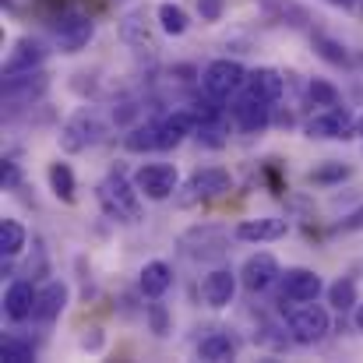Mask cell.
Wrapping results in <instances>:
<instances>
[{
    "instance_id": "cell-3",
    "label": "cell",
    "mask_w": 363,
    "mask_h": 363,
    "mask_svg": "<svg viewBox=\"0 0 363 363\" xmlns=\"http://www.w3.org/2000/svg\"><path fill=\"white\" fill-rule=\"evenodd\" d=\"M177 247L191 257V261H223L230 254V233L223 226H191L187 233H180Z\"/></svg>"
},
{
    "instance_id": "cell-13",
    "label": "cell",
    "mask_w": 363,
    "mask_h": 363,
    "mask_svg": "<svg viewBox=\"0 0 363 363\" xmlns=\"http://www.w3.org/2000/svg\"><path fill=\"white\" fill-rule=\"evenodd\" d=\"M237 282H240V275H237L233 268L219 264V268H212V272L201 279V300H205L208 307L223 311V307L233 303V296H237Z\"/></svg>"
},
{
    "instance_id": "cell-14",
    "label": "cell",
    "mask_w": 363,
    "mask_h": 363,
    "mask_svg": "<svg viewBox=\"0 0 363 363\" xmlns=\"http://www.w3.org/2000/svg\"><path fill=\"white\" fill-rule=\"evenodd\" d=\"M279 275H282V268H279L275 254H268V250L250 254L240 268V282H243V289H250V293H264Z\"/></svg>"
},
{
    "instance_id": "cell-25",
    "label": "cell",
    "mask_w": 363,
    "mask_h": 363,
    "mask_svg": "<svg viewBox=\"0 0 363 363\" xmlns=\"http://www.w3.org/2000/svg\"><path fill=\"white\" fill-rule=\"evenodd\" d=\"M46 180H50V191H53L64 205H71V201L78 198V180H74V169H71L67 162H50Z\"/></svg>"
},
{
    "instance_id": "cell-1",
    "label": "cell",
    "mask_w": 363,
    "mask_h": 363,
    "mask_svg": "<svg viewBox=\"0 0 363 363\" xmlns=\"http://www.w3.org/2000/svg\"><path fill=\"white\" fill-rule=\"evenodd\" d=\"M96 198H99V205L110 219H121V223H138L141 219V191H138L134 180L123 177L121 169H113L96 187Z\"/></svg>"
},
{
    "instance_id": "cell-34",
    "label": "cell",
    "mask_w": 363,
    "mask_h": 363,
    "mask_svg": "<svg viewBox=\"0 0 363 363\" xmlns=\"http://www.w3.org/2000/svg\"><path fill=\"white\" fill-rule=\"evenodd\" d=\"M145 321H148V328L162 339V335H169V328H173V318H169V311H166V303H159V300H152L148 307H145Z\"/></svg>"
},
{
    "instance_id": "cell-38",
    "label": "cell",
    "mask_w": 363,
    "mask_h": 363,
    "mask_svg": "<svg viewBox=\"0 0 363 363\" xmlns=\"http://www.w3.org/2000/svg\"><path fill=\"white\" fill-rule=\"evenodd\" d=\"M18 184V166L11 159H4V187H14Z\"/></svg>"
},
{
    "instance_id": "cell-22",
    "label": "cell",
    "mask_w": 363,
    "mask_h": 363,
    "mask_svg": "<svg viewBox=\"0 0 363 363\" xmlns=\"http://www.w3.org/2000/svg\"><path fill=\"white\" fill-rule=\"evenodd\" d=\"M187 134H198V117L191 110H177L159 123V148H177Z\"/></svg>"
},
{
    "instance_id": "cell-26",
    "label": "cell",
    "mask_w": 363,
    "mask_h": 363,
    "mask_svg": "<svg viewBox=\"0 0 363 363\" xmlns=\"http://www.w3.org/2000/svg\"><path fill=\"white\" fill-rule=\"evenodd\" d=\"M155 18H159V28H162L166 35H184V32L191 28V14H187L180 4H173V0H162V4L155 7Z\"/></svg>"
},
{
    "instance_id": "cell-16",
    "label": "cell",
    "mask_w": 363,
    "mask_h": 363,
    "mask_svg": "<svg viewBox=\"0 0 363 363\" xmlns=\"http://www.w3.org/2000/svg\"><path fill=\"white\" fill-rule=\"evenodd\" d=\"M233 121H237L240 130L257 134V130H264V127L272 123V103H268V99H261V96L243 92L240 99H237V106H233Z\"/></svg>"
},
{
    "instance_id": "cell-21",
    "label": "cell",
    "mask_w": 363,
    "mask_h": 363,
    "mask_svg": "<svg viewBox=\"0 0 363 363\" xmlns=\"http://www.w3.org/2000/svg\"><path fill=\"white\" fill-rule=\"evenodd\" d=\"M67 286L64 282H46L43 289H39V300H35V321H43V325H50V321H57L60 314H64V307H67Z\"/></svg>"
},
{
    "instance_id": "cell-33",
    "label": "cell",
    "mask_w": 363,
    "mask_h": 363,
    "mask_svg": "<svg viewBox=\"0 0 363 363\" xmlns=\"http://www.w3.org/2000/svg\"><path fill=\"white\" fill-rule=\"evenodd\" d=\"M307 99L314 106H339V89L325 78H311L307 82Z\"/></svg>"
},
{
    "instance_id": "cell-19",
    "label": "cell",
    "mask_w": 363,
    "mask_h": 363,
    "mask_svg": "<svg viewBox=\"0 0 363 363\" xmlns=\"http://www.w3.org/2000/svg\"><path fill=\"white\" fill-rule=\"evenodd\" d=\"M121 39L134 50H155V39H152V25H148V14L145 7H134L121 18Z\"/></svg>"
},
{
    "instance_id": "cell-9",
    "label": "cell",
    "mask_w": 363,
    "mask_h": 363,
    "mask_svg": "<svg viewBox=\"0 0 363 363\" xmlns=\"http://www.w3.org/2000/svg\"><path fill=\"white\" fill-rule=\"evenodd\" d=\"M53 35H57V46H60L64 53H78V50H85V46L92 43L96 21H92L89 14H82V11H64V14H57V21H53Z\"/></svg>"
},
{
    "instance_id": "cell-10",
    "label": "cell",
    "mask_w": 363,
    "mask_h": 363,
    "mask_svg": "<svg viewBox=\"0 0 363 363\" xmlns=\"http://www.w3.org/2000/svg\"><path fill=\"white\" fill-rule=\"evenodd\" d=\"M303 130H307V138H314V141H346V138H353L357 123H353L346 106H325L321 113H314V117L307 121Z\"/></svg>"
},
{
    "instance_id": "cell-40",
    "label": "cell",
    "mask_w": 363,
    "mask_h": 363,
    "mask_svg": "<svg viewBox=\"0 0 363 363\" xmlns=\"http://www.w3.org/2000/svg\"><path fill=\"white\" fill-rule=\"evenodd\" d=\"M360 134H363V121H360Z\"/></svg>"
},
{
    "instance_id": "cell-23",
    "label": "cell",
    "mask_w": 363,
    "mask_h": 363,
    "mask_svg": "<svg viewBox=\"0 0 363 363\" xmlns=\"http://www.w3.org/2000/svg\"><path fill=\"white\" fill-rule=\"evenodd\" d=\"M286 89V78L275 71V67H257V71H247V82H243V92L250 96H261L268 103H275Z\"/></svg>"
},
{
    "instance_id": "cell-28",
    "label": "cell",
    "mask_w": 363,
    "mask_h": 363,
    "mask_svg": "<svg viewBox=\"0 0 363 363\" xmlns=\"http://www.w3.org/2000/svg\"><path fill=\"white\" fill-rule=\"evenodd\" d=\"M25 243H28L25 226L18 219H4V226H0V254L4 257H18L25 250Z\"/></svg>"
},
{
    "instance_id": "cell-31",
    "label": "cell",
    "mask_w": 363,
    "mask_h": 363,
    "mask_svg": "<svg viewBox=\"0 0 363 363\" xmlns=\"http://www.w3.org/2000/svg\"><path fill=\"white\" fill-rule=\"evenodd\" d=\"M350 166L346 162H335V159H328L325 166H318V169H311V184H318V187H332V184H342V180H350Z\"/></svg>"
},
{
    "instance_id": "cell-36",
    "label": "cell",
    "mask_w": 363,
    "mask_h": 363,
    "mask_svg": "<svg viewBox=\"0 0 363 363\" xmlns=\"http://www.w3.org/2000/svg\"><path fill=\"white\" fill-rule=\"evenodd\" d=\"M82 350L99 353V350H103V328H89V332L82 335Z\"/></svg>"
},
{
    "instance_id": "cell-15",
    "label": "cell",
    "mask_w": 363,
    "mask_h": 363,
    "mask_svg": "<svg viewBox=\"0 0 363 363\" xmlns=\"http://www.w3.org/2000/svg\"><path fill=\"white\" fill-rule=\"evenodd\" d=\"M35 300H39V289L32 286V279H14L7 286V293H4V314H7V321H14V325L28 321L35 314Z\"/></svg>"
},
{
    "instance_id": "cell-29",
    "label": "cell",
    "mask_w": 363,
    "mask_h": 363,
    "mask_svg": "<svg viewBox=\"0 0 363 363\" xmlns=\"http://www.w3.org/2000/svg\"><path fill=\"white\" fill-rule=\"evenodd\" d=\"M311 43H314V50H318L321 60H328V64H335V67H346V64H350V53H346V46H342L339 39H332V35H325V32H314Z\"/></svg>"
},
{
    "instance_id": "cell-6",
    "label": "cell",
    "mask_w": 363,
    "mask_h": 363,
    "mask_svg": "<svg viewBox=\"0 0 363 363\" xmlns=\"http://www.w3.org/2000/svg\"><path fill=\"white\" fill-rule=\"evenodd\" d=\"M134 184H138L141 198H148V201H169V198H177L180 173H177L173 162H145L134 173Z\"/></svg>"
},
{
    "instance_id": "cell-17",
    "label": "cell",
    "mask_w": 363,
    "mask_h": 363,
    "mask_svg": "<svg viewBox=\"0 0 363 363\" xmlns=\"http://www.w3.org/2000/svg\"><path fill=\"white\" fill-rule=\"evenodd\" d=\"M289 230L286 219L279 216H261V219H243L237 226V240L243 243H268V240H282Z\"/></svg>"
},
{
    "instance_id": "cell-27",
    "label": "cell",
    "mask_w": 363,
    "mask_h": 363,
    "mask_svg": "<svg viewBox=\"0 0 363 363\" xmlns=\"http://www.w3.org/2000/svg\"><path fill=\"white\" fill-rule=\"evenodd\" d=\"M123 148L127 152H138V155L155 152L159 148V123H134L127 130V138H123Z\"/></svg>"
},
{
    "instance_id": "cell-8",
    "label": "cell",
    "mask_w": 363,
    "mask_h": 363,
    "mask_svg": "<svg viewBox=\"0 0 363 363\" xmlns=\"http://www.w3.org/2000/svg\"><path fill=\"white\" fill-rule=\"evenodd\" d=\"M184 191H187V194H180L177 205L212 201V198H223V194L233 191V177H230V169H223V166H205V169H198V173L191 177V184H187Z\"/></svg>"
},
{
    "instance_id": "cell-2",
    "label": "cell",
    "mask_w": 363,
    "mask_h": 363,
    "mask_svg": "<svg viewBox=\"0 0 363 363\" xmlns=\"http://www.w3.org/2000/svg\"><path fill=\"white\" fill-rule=\"evenodd\" d=\"M286 328H289V339L296 346H314V342H321L332 332V314L318 300H303V303H293L289 307Z\"/></svg>"
},
{
    "instance_id": "cell-18",
    "label": "cell",
    "mask_w": 363,
    "mask_h": 363,
    "mask_svg": "<svg viewBox=\"0 0 363 363\" xmlns=\"http://www.w3.org/2000/svg\"><path fill=\"white\" fill-rule=\"evenodd\" d=\"M257 7L268 14V21H279L289 28H311V11L296 0H257Z\"/></svg>"
},
{
    "instance_id": "cell-24",
    "label": "cell",
    "mask_w": 363,
    "mask_h": 363,
    "mask_svg": "<svg viewBox=\"0 0 363 363\" xmlns=\"http://www.w3.org/2000/svg\"><path fill=\"white\" fill-rule=\"evenodd\" d=\"M198 360L208 363H230L237 360V339L230 332H212L198 342Z\"/></svg>"
},
{
    "instance_id": "cell-20",
    "label": "cell",
    "mask_w": 363,
    "mask_h": 363,
    "mask_svg": "<svg viewBox=\"0 0 363 363\" xmlns=\"http://www.w3.org/2000/svg\"><path fill=\"white\" fill-rule=\"evenodd\" d=\"M169 286H173V268H169L166 261H148V264L141 268V275H138V289H141V296H148V300H162Z\"/></svg>"
},
{
    "instance_id": "cell-12",
    "label": "cell",
    "mask_w": 363,
    "mask_h": 363,
    "mask_svg": "<svg viewBox=\"0 0 363 363\" xmlns=\"http://www.w3.org/2000/svg\"><path fill=\"white\" fill-rule=\"evenodd\" d=\"M46 57H50V50H46L43 39L21 35V39L11 46L7 60H4V74H28V71H39V67L46 64Z\"/></svg>"
},
{
    "instance_id": "cell-30",
    "label": "cell",
    "mask_w": 363,
    "mask_h": 363,
    "mask_svg": "<svg viewBox=\"0 0 363 363\" xmlns=\"http://www.w3.org/2000/svg\"><path fill=\"white\" fill-rule=\"evenodd\" d=\"M328 303L335 307V311H353L360 300H357V279H339V282H332L328 286Z\"/></svg>"
},
{
    "instance_id": "cell-35",
    "label": "cell",
    "mask_w": 363,
    "mask_h": 363,
    "mask_svg": "<svg viewBox=\"0 0 363 363\" xmlns=\"http://www.w3.org/2000/svg\"><path fill=\"white\" fill-rule=\"evenodd\" d=\"M226 11V0H198V14L201 21H219Z\"/></svg>"
},
{
    "instance_id": "cell-7",
    "label": "cell",
    "mask_w": 363,
    "mask_h": 363,
    "mask_svg": "<svg viewBox=\"0 0 363 363\" xmlns=\"http://www.w3.org/2000/svg\"><path fill=\"white\" fill-rule=\"evenodd\" d=\"M243 82H247V71H243L240 60H230V57H219V60H212L205 71H201V89L208 92V96H216V99H230V96H237L243 89Z\"/></svg>"
},
{
    "instance_id": "cell-37",
    "label": "cell",
    "mask_w": 363,
    "mask_h": 363,
    "mask_svg": "<svg viewBox=\"0 0 363 363\" xmlns=\"http://www.w3.org/2000/svg\"><path fill=\"white\" fill-rule=\"evenodd\" d=\"M339 230H342V233H357V230H363V205L357 208V212H350V216L339 223Z\"/></svg>"
},
{
    "instance_id": "cell-11",
    "label": "cell",
    "mask_w": 363,
    "mask_h": 363,
    "mask_svg": "<svg viewBox=\"0 0 363 363\" xmlns=\"http://www.w3.org/2000/svg\"><path fill=\"white\" fill-rule=\"evenodd\" d=\"M279 282H282V289H279V300H282V303L318 300V296H321V289H325L321 275H318V272H311V268H286V272L279 275Z\"/></svg>"
},
{
    "instance_id": "cell-5",
    "label": "cell",
    "mask_w": 363,
    "mask_h": 363,
    "mask_svg": "<svg viewBox=\"0 0 363 363\" xmlns=\"http://www.w3.org/2000/svg\"><path fill=\"white\" fill-rule=\"evenodd\" d=\"M46 92H50V78L43 74V67L28 71V74H4V106L11 113L35 106Z\"/></svg>"
},
{
    "instance_id": "cell-32",
    "label": "cell",
    "mask_w": 363,
    "mask_h": 363,
    "mask_svg": "<svg viewBox=\"0 0 363 363\" xmlns=\"http://www.w3.org/2000/svg\"><path fill=\"white\" fill-rule=\"evenodd\" d=\"M0 357L7 363H32L35 360V346L28 339H18V335H7L4 346H0Z\"/></svg>"
},
{
    "instance_id": "cell-4",
    "label": "cell",
    "mask_w": 363,
    "mask_h": 363,
    "mask_svg": "<svg viewBox=\"0 0 363 363\" xmlns=\"http://www.w3.org/2000/svg\"><path fill=\"white\" fill-rule=\"evenodd\" d=\"M103 134H106V123L99 121L92 110H78L71 121H64V127H60L57 138H60V148H64L67 155H78V152L99 145Z\"/></svg>"
},
{
    "instance_id": "cell-39",
    "label": "cell",
    "mask_w": 363,
    "mask_h": 363,
    "mask_svg": "<svg viewBox=\"0 0 363 363\" xmlns=\"http://www.w3.org/2000/svg\"><path fill=\"white\" fill-rule=\"evenodd\" d=\"M353 325H357V328L363 332V300L357 303V311H353Z\"/></svg>"
}]
</instances>
